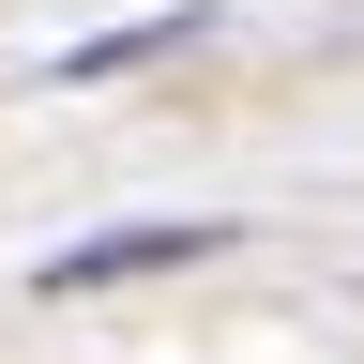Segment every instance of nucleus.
Segmentation results:
<instances>
[{
  "label": "nucleus",
  "mask_w": 364,
  "mask_h": 364,
  "mask_svg": "<svg viewBox=\"0 0 364 364\" xmlns=\"http://www.w3.org/2000/svg\"><path fill=\"white\" fill-rule=\"evenodd\" d=\"M228 228H107V243H61L46 289H107V273H167V258H213Z\"/></svg>",
  "instance_id": "f257e3e1"
}]
</instances>
